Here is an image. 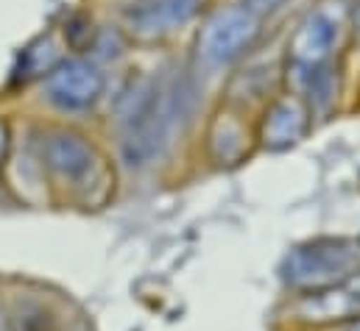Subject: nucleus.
Here are the masks:
<instances>
[{
	"label": "nucleus",
	"mask_w": 360,
	"mask_h": 331,
	"mask_svg": "<svg viewBox=\"0 0 360 331\" xmlns=\"http://www.w3.org/2000/svg\"><path fill=\"white\" fill-rule=\"evenodd\" d=\"M360 264L352 248L344 243H327V245H307L299 248L285 267V284L293 295L321 292L341 287L358 276Z\"/></svg>",
	"instance_id": "f257e3e1"
},
{
	"label": "nucleus",
	"mask_w": 360,
	"mask_h": 331,
	"mask_svg": "<svg viewBox=\"0 0 360 331\" xmlns=\"http://www.w3.org/2000/svg\"><path fill=\"white\" fill-rule=\"evenodd\" d=\"M48 92L53 103L65 109H82L92 103L95 95L101 92V79L84 62H65L62 67L53 70L48 81Z\"/></svg>",
	"instance_id": "f03ea898"
},
{
	"label": "nucleus",
	"mask_w": 360,
	"mask_h": 331,
	"mask_svg": "<svg viewBox=\"0 0 360 331\" xmlns=\"http://www.w3.org/2000/svg\"><path fill=\"white\" fill-rule=\"evenodd\" d=\"M48 165L65 178H76L90 167V148L76 137L59 134L48 142Z\"/></svg>",
	"instance_id": "7ed1b4c3"
},
{
	"label": "nucleus",
	"mask_w": 360,
	"mask_h": 331,
	"mask_svg": "<svg viewBox=\"0 0 360 331\" xmlns=\"http://www.w3.org/2000/svg\"><path fill=\"white\" fill-rule=\"evenodd\" d=\"M11 329V315L3 309V304H0V331H8Z\"/></svg>",
	"instance_id": "20e7f679"
}]
</instances>
